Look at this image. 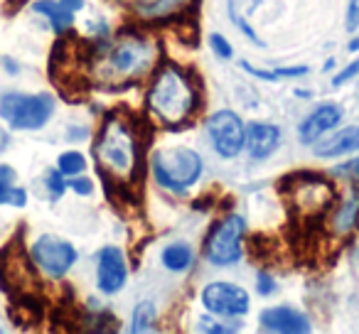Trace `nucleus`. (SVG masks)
I'll return each mask as SVG.
<instances>
[{"instance_id": "1a4fd4ad", "label": "nucleus", "mask_w": 359, "mask_h": 334, "mask_svg": "<svg viewBox=\"0 0 359 334\" xmlns=\"http://www.w3.org/2000/svg\"><path fill=\"white\" fill-rule=\"evenodd\" d=\"M202 305L207 307V312L217 314V317H244L251 307L249 293L241 285L226 283V280H215V283L205 285Z\"/></svg>"}, {"instance_id": "ddd939ff", "label": "nucleus", "mask_w": 359, "mask_h": 334, "mask_svg": "<svg viewBox=\"0 0 359 334\" xmlns=\"http://www.w3.org/2000/svg\"><path fill=\"white\" fill-rule=\"evenodd\" d=\"M280 130L273 123H251L246 125V153L251 160H266L278 150Z\"/></svg>"}, {"instance_id": "20e7f679", "label": "nucleus", "mask_w": 359, "mask_h": 334, "mask_svg": "<svg viewBox=\"0 0 359 334\" xmlns=\"http://www.w3.org/2000/svg\"><path fill=\"white\" fill-rule=\"evenodd\" d=\"M55 113V99L50 94H6L0 99V118L11 128L37 130Z\"/></svg>"}, {"instance_id": "9d476101", "label": "nucleus", "mask_w": 359, "mask_h": 334, "mask_svg": "<svg viewBox=\"0 0 359 334\" xmlns=\"http://www.w3.org/2000/svg\"><path fill=\"white\" fill-rule=\"evenodd\" d=\"M128 278V265H126V256L118 246H104L99 251V263H96V283L99 290L106 295L118 293L126 285Z\"/></svg>"}, {"instance_id": "0eeeda50", "label": "nucleus", "mask_w": 359, "mask_h": 334, "mask_svg": "<svg viewBox=\"0 0 359 334\" xmlns=\"http://www.w3.org/2000/svg\"><path fill=\"white\" fill-rule=\"evenodd\" d=\"M207 135H210L212 148L217 150V155H222L226 160L236 158L246 145L244 120L229 109H222L210 116V120H207Z\"/></svg>"}, {"instance_id": "4468645a", "label": "nucleus", "mask_w": 359, "mask_h": 334, "mask_svg": "<svg viewBox=\"0 0 359 334\" xmlns=\"http://www.w3.org/2000/svg\"><path fill=\"white\" fill-rule=\"evenodd\" d=\"M359 150V125H349V128H342L337 135L332 138L323 140L315 145V155L325 160H334V158H342V155L349 153H357Z\"/></svg>"}, {"instance_id": "f257e3e1", "label": "nucleus", "mask_w": 359, "mask_h": 334, "mask_svg": "<svg viewBox=\"0 0 359 334\" xmlns=\"http://www.w3.org/2000/svg\"><path fill=\"white\" fill-rule=\"evenodd\" d=\"M150 116L165 128H175V125L185 123L190 113L197 106V91L187 74L180 67H163L155 74L153 86L145 99Z\"/></svg>"}, {"instance_id": "473e14b6", "label": "nucleus", "mask_w": 359, "mask_h": 334, "mask_svg": "<svg viewBox=\"0 0 359 334\" xmlns=\"http://www.w3.org/2000/svg\"><path fill=\"white\" fill-rule=\"evenodd\" d=\"M347 50H349V52H357V50H359V37H357V40H352V42H349V47H347Z\"/></svg>"}, {"instance_id": "7ed1b4c3", "label": "nucleus", "mask_w": 359, "mask_h": 334, "mask_svg": "<svg viewBox=\"0 0 359 334\" xmlns=\"http://www.w3.org/2000/svg\"><path fill=\"white\" fill-rule=\"evenodd\" d=\"M153 175L163 190L185 192L202 177L205 162L192 148H163L153 153Z\"/></svg>"}, {"instance_id": "9b49d317", "label": "nucleus", "mask_w": 359, "mask_h": 334, "mask_svg": "<svg viewBox=\"0 0 359 334\" xmlns=\"http://www.w3.org/2000/svg\"><path fill=\"white\" fill-rule=\"evenodd\" d=\"M342 120V109L337 104H323L298 125V138L303 145H313L318 140H323V135H327L332 128H337Z\"/></svg>"}, {"instance_id": "f3484780", "label": "nucleus", "mask_w": 359, "mask_h": 334, "mask_svg": "<svg viewBox=\"0 0 359 334\" xmlns=\"http://www.w3.org/2000/svg\"><path fill=\"white\" fill-rule=\"evenodd\" d=\"M15 170L11 165H0V204L11 207H25L27 192L22 187H15Z\"/></svg>"}, {"instance_id": "a878e982", "label": "nucleus", "mask_w": 359, "mask_h": 334, "mask_svg": "<svg viewBox=\"0 0 359 334\" xmlns=\"http://www.w3.org/2000/svg\"><path fill=\"white\" fill-rule=\"evenodd\" d=\"M256 288H259V295H273L276 293V280L271 278L266 270H259V275H256Z\"/></svg>"}, {"instance_id": "2eb2a0df", "label": "nucleus", "mask_w": 359, "mask_h": 334, "mask_svg": "<svg viewBox=\"0 0 359 334\" xmlns=\"http://www.w3.org/2000/svg\"><path fill=\"white\" fill-rule=\"evenodd\" d=\"M359 221V192L352 190L347 195V200L334 209V216H332V231L334 234H347L357 226Z\"/></svg>"}, {"instance_id": "c756f323", "label": "nucleus", "mask_w": 359, "mask_h": 334, "mask_svg": "<svg viewBox=\"0 0 359 334\" xmlns=\"http://www.w3.org/2000/svg\"><path fill=\"white\" fill-rule=\"evenodd\" d=\"M69 187L76 192V195H84V197L94 192V185H91V180H86V177H84V180H72Z\"/></svg>"}, {"instance_id": "c85d7f7f", "label": "nucleus", "mask_w": 359, "mask_h": 334, "mask_svg": "<svg viewBox=\"0 0 359 334\" xmlns=\"http://www.w3.org/2000/svg\"><path fill=\"white\" fill-rule=\"evenodd\" d=\"M197 329H202V332H234L236 327H224V324H215L212 319H200V327Z\"/></svg>"}, {"instance_id": "b1692460", "label": "nucleus", "mask_w": 359, "mask_h": 334, "mask_svg": "<svg viewBox=\"0 0 359 334\" xmlns=\"http://www.w3.org/2000/svg\"><path fill=\"white\" fill-rule=\"evenodd\" d=\"M210 42H212V50H215V55L219 57V60H231V57H234V50H231V45L226 42V37L212 35Z\"/></svg>"}, {"instance_id": "6ab92c4d", "label": "nucleus", "mask_w": 359, "mask_h": 334, "mask_svg": "<svg viewBox=\"0 0 359 334\" xmlns=\"http://www.w3.org/2000/svg\"><path fill=\"white\" fill-rule=\"evenodd\" d=\"M185 3L187 0H143V3H138V13L143 18H168L182 11Z\"/></svg>"}, {"instance_id": "2f4dec72", "label": "nucleus", "mask_w": 359, "mask_h": 334, "mask_svg": "<svg viewBox=\"0 0 359 334\" xmlns=\"http://www.w3.org/2000/svg\"><path fill=\"white\" fill-rule=\"evenodd\" d=\"M6 143H8V135H6V130L0 128V150L6 148Z\"/></svg>"}, {"instance_id": "393cba45", "label": "nucleus", "mask_w": 359, "mask_h": 334, "mask_svg": "<svg viewBox=\"0 0 359 334\" xmlns=\"http://www.w3.org/2000/svg\"><path fill=\"white\" fill-rule=\"evenodd\" d=\"M334 172H337L339 177H349V180H357L359 182V158L347 160V162L337 165V167H334Z\"/></svg>"}, {"instance_id": "f8f14e48", "label": "nucleus", "mask_w": 359, "mask_h": 334, "mask_svg": "<svg viewBox=\"0 0 359 334\" xmlns=\"http://www.w3.org/2000/svg\"><path fill=\"white\" fill-rule=\"evenodd\" d=\"M259 322L266 332H280V334H308L310 332V319L303 312L293 307H269L259 314Z\"/></svg>"}, {"instance_id": "7c9ffc66", "label": "nucleus", "mask_w": 359, "mask_h": 334, "mask_svg": "<svg viewBox=\"0 0 359 334\" xmlns=\"http://www.w3.org/2000/svg\"><path fill=\"white\" fill-rule=\"evenodd\" d=\"M62 6L69 8L72 13H76V11H81V8H84V0H62Z\"/></svg>"}, {"instance_id": "aec40b11", "label": "nucleus", "mask_w": 359, "mask_h": 334, "mask_svg": "<svg viewBox=\"0 0 359 334\" xmlns=\"http://www.w3.org/2000/svg\"><path fill=\"white\" fill-rule=\"evenodd\" d=\"M130 332L138 334V332H150V329L155 327V305L150 302V300H145V302H140L138 307H135L133 312V319H130Z\"/></svg>"}, {"instance_id": "412c9836", "label": "nucleus", "mask_w": 359, "mask_h": 334, "mask_svg": "<svg viewBox=\"0 0 359 334\" xmlns=\"http://www.w3.org/2000/svg\"><path fill=\"white\" fill-rule=\"evenodd\" d=\"M249 74L259 76V79H266V81H276V79H293V76H303L308 74V67H290V69H273V71H264V69H254L249 62H241Z\"/></svg>"}, {"instance_id": "423d86ee", "label": "nucleus", "mask_w": 359, "mask_h": 334, "mask_svg": "<svg viewBox=\"0 0 359 334\" xmlns=\"http://www.w3.org/2000/svg\"><path fill=\"white\" fill-rule=\"evenodd\" d=\"M246 221L239 214H229L224 221L212 229L207 239V258L215 265H231L241 258V241H244Z\"/></svg>"}, {"instance_id": "5701e85b", "label": "nucleus", "mask_w": 359, "mask_h": 334, "mask_svg": "<svg viewBox=\"0 0 359 334\" xmlns=\"http://www.w3.org/2000/svg\"><path fill=\"white\" fill-rule=\"evenodd\" d=\"M69 187V182H65V175L60 170H50L47 172V190H50L52 200H60L65 195V190Z\"/></svg>"}, {"instance_id": "cd10ccee", "label": "nucleus", "mask_w": 359, "mask_h": 334, "mask_svg": "<svg viewBox=\"0 0 359 334\" xmlns=\"http://www.w3.org/2000/svg\"><path fill=\"white\" fill-rule=\"evenodd\" d=\"M359 27V0H347V32H357Z\"/></svg>"}, {"instance_id": "4be33fe9", "label": "nucleus", "mask_w": 359, "mask_h": 334, "mask_svg": "<svg viewBox=\"0 0 359 334\" xmlns=\"http://www.w3.org/2000/svg\"><path fill=\"white\" fill-rule=\"evenodd\" d=\"M84 167H86L84 155L74 153V150H72V153H62L60 160H57V170H60L62 175L74 177V175H79V172H84Z\"/></svg>"}, {"instance_id": "dca6fc26", "label": "nucleus", "mask_w": 359, "mask_h": 334, "mask_svg": "<svg viewBox=\"0 0 359 334\" xmlns=\"http://www.w3.org/2000/svg\"><path fill=\"white\" fill-rule=\"evenodd\" d=\"M35 13L45 15L52 22L57 32H65L74 25V13L69 8L62 6V0H37L35 3Z\"/></svg>"}, {"instance_id": "a211bd4d", "label": "nucleus", "mask_w": 359, "mask_h": 334, "mask_svg": "<svg viewBox=\"0 0 359 334\" xmlns=\"http://www.w3.org/2000/svg\"><path fill=\"white\" fill-rule=\"evenodd\" d=\"M195 260V253L187 244H170L163 249V265L168 270H175V273H182L187 270Z\"/></svg>"}, {"instance_id": "39448f33", "label": "nucleus", "mask_w": 359, "mask_h": 334, "mask_svg": "<svg viewBox=\"0 0 359 334\" xmlns=\"http://www.w3.org/2000/svg\"><path fill=\"white\" fill-rule=\"evenodd\" d=\"M155 60V50L150 42L143 37H126V40L116 42L109 52H106V74L114 79H133L140 76Z\"/></svg>"}, {"instance_id": "6e6552de", "label": "nucleus", "mask_w": 359, "mask_h": 334, "mask_svg": "<svg viewBox=\"0 0 359 334\" xmlns=\"http://www.w3.org/2000/svg\"><path fill=\"white\" fill-rule=\"evenodd\" d=\"M32 263L50 278H65L76 263V249L55 234H45L32 244Z\"/></svg>"}, {"instance_id": "bb28decb", "label": "nucleus", "mask_w": 359, "mask_h": 334, "mask_svg": "<svg viewBox=\"0 0 359 334\" xmlns=\"http://www.w3.org/2000/svg\"><path fill=\"white\" fill-rule=\"evenodd\" d=\"M359 74V60L357 62H352V64H347L344 67L339 74H334V79H332V86H342V84H347L352 76H357Z\"/></svg>"}, {"instance_id": "f03ea898", "label": "nucleus", "mask_w": 359, "mask_h": 334, "mask_svg": "<svg viewBox=\"0 0 359 334\" xmlns=\"http://www.w3.org/2000/svg\"><path fill=\"white\" fill-rule=\"evenodd\" d=\"M96 160L99 170L111 172L118 180H130L138 167V140H135L130 125L121 118H109L99 130L96 138Z\"/></svg>"}]
</instances>
